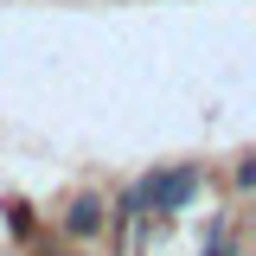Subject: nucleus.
<instances>
[{"instance_id": "nucleus-1", "label": "nucleus", "mask_w": 256, "mask_h": 256, "mask_svg": "<svg viewBox=\"0 0 256 256\" xmlns=\"http://www.w3.org/2000/svg\"><path fill=\"white\" fill-rule=\"evenodd\" d=\"M192 192H198V166H173V173H154L134 186V205H154V212H180Z\"/></svg>"}, {"instance_id": "nucleus-2", "label": "nucleus", "mask_w": 256, "mask_h": 256, "mask_svg": "<svg viewBox=\"0 0 256 256\" xmlns=\"http://www.w3.org/2000/svg\"><path fill=\"white\" fill-rule=\"evenodd\" d=\"M64 230H70V237H96V230H102V198H96V192H84V198L64 212Z\"/></svg>"}, {"instance_id": "nucleus-3", "label": "nucleus", "mask_w": 256, "mask_h": 256, "mask_svg": "<svg viewBox=\"0 0 256 256\" xmlns=\"http://www.w3.org/2000/svg\"><path fill=\"white\" fill-rule=\"evenodd\" d=\"M205 256H230V230H218V237H212V250Z\"/></svg>"}]
</instances>
